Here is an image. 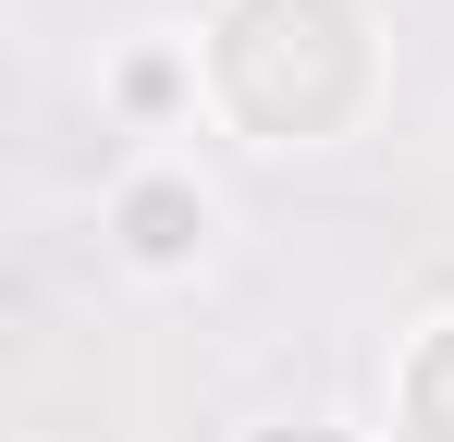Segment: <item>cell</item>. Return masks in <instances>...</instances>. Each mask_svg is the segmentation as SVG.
Wrapping results in <instances>:
<instances>
[{"label": "cell", "instance_id": "cell-1", "mask_svg": "<svg viewBox=\"0 0 454 442\" xmlns=\"http://www.w3.org/2000/svg\"><path fill=\"white\" fill-rule=\"evenodd\" d=\"M380 86V37L356 0H222L209 12V99L258 147H332Z\"/></svg>", "mask_w": 454, "mask_h": 442}, {"label": "cell", "instance_id": "cell-2", "mask_svg": "<svg viewBox=\"0 0 454 442\" xmlns=\"http://www.w3.org/2000/svg\"><path fill=\"white\" fill-rule=\"evenodd\" d=\"M111 233H123L136 271H197V246H209V197H197L184 172H136V185L111 197Z\"/></svg>", "mask_w": 454, "mask_h": 442}, {"label": "cell", "instance_id": "cell-3", "mask_svg": "<svg viewBox=\"0 0 454 442\" xmlns=\"http://www.w3.org/2000/svg\"><path fill=\"white\" fill-rule=\"evenodd\" d=\"M393 442H454V320H430L393 368Z\"/></svg>", "mask_w": 454, "mask_h": 442}, {"label": "cell", "instance_id": "cell-4", "mask_svg": "<svg viewBox=\"0 0 454 442\" xmlns=\"http://www.w3.org/2000/svg\"><path fill=\"white\" fill-rule=\"evenodd\" d=\"M172 86H184L172 62H123V99H136V111H172Z\"/></svg>", "mask_w": 454, "mask_h": 442}, {"label": "cell", "instance_id": "cell-5", "mask_svg": "<svg viewBox=\"0 0 454 442\" xmlns=\"http://www.w3.org/2000/svg\"><path fill=\"white\" fill-rule=\"evenodd\" d=\"M258 442H344V430H319V418H295V430H258Z\"/></svg>", "mask_w": 454, "mask_h": 442}]
</instances>
